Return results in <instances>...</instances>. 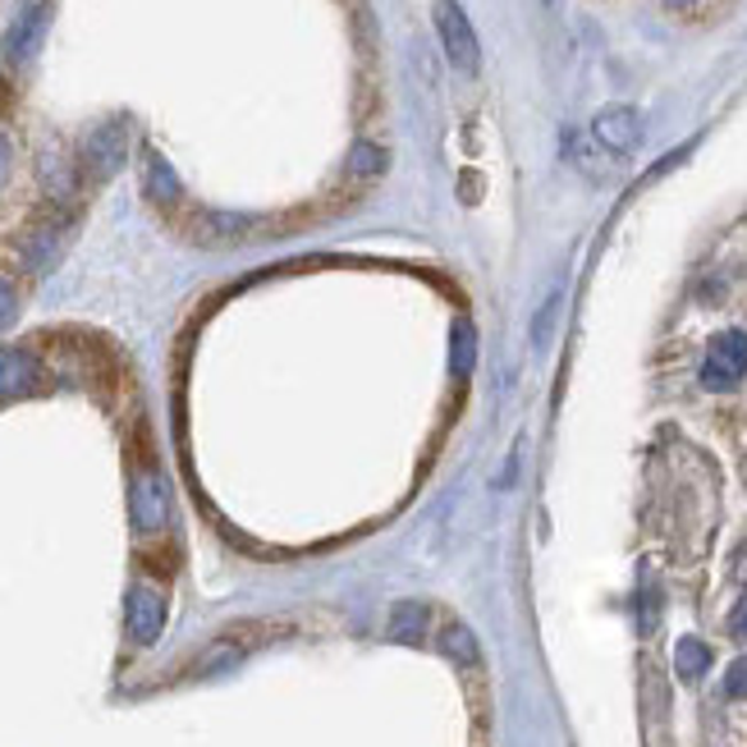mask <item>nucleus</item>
Here are the masks:
<instances>
[{
  "mask_svg": "<svg viewBox=\"0 0 747 747\" xmlns=\"http://www.w3.org/2000/svg\"><path fill=\"white\" fill-rule=\"evenodd\" d=\"M436 32H440L445 60H450L455 69H464V73H477L481 47H477V32H472L459 0H436Z\"/></svg>",
  "mask_w": 747,
  "mask_h": 747,
  "instance_id": "f257e3e1",
  "label": "nucleus"
},
{
  "mask_svg": "<svg viewBox=\"0 0 747 747\" xmlns=\"http://www.w3.org/2000/svg\"><path fill=\"white\" fill-rule=\"evenodd\" d=\"M747 377V335L743 330H720L701 362V386L706 390H734Z\"/></svg>",
  "mask_w": 747,
  "mask_h": 747,
  "instance_id": "f03ea898",
  "label": "nucleus"
},
{
  "mask_svg": "<svg viewBox=\"0 0 747 747\" xmlns=\"http://www.w3.org/2000/svg\"><path fill=\"white\" fill-rule=\"evenodd\" d=\"M124 157H129V124L124 120H110V124H97L88 138H83V170L92 179H110L124 170Z\"/></svg>",
  "mask_w": 747,
  "mask_h": 747,
  "instance_id": "7ed1b4c3",
  "label": "nucleus"
},
{
  "mask_svg": "<svg viewBox=\"0 0 747 747\" xmlns=\"http://www.w3.org/2000/svg\"><path fill=\"white\" fill-rule=\"evenodd\" d=\"M129 514H133V528L138 532H161L170 522V487L161 472H138L133 477V491H129Z\"/></svg>",
  "mask_w": 747,
  "mask_h": 747,
  "instance_id": "20e7f679",
  "label": "nucleus"
},
{
  "mask_svg": "<svg viewBox=\"0 0 747 747\" xmlns=\"http://www.w3.org/2000/svg\"><path fill=\"white\" fill-rule=\"evenodd\" d=\"M591 138L615 157L633 152V147L643 142V110L638 106H606L601 116L591 120Z\"/></svg>",
  "mask_w": 747,
  "mask_h": 747,
  "instance_id": "39448f33",
  "label": "nucleus"
},
{
  "mask_svg": "<svg viewBox=\"0 0 747 747\" xmlns=\"http://www.w3.org/2000/svg\"><path fill=\"white\" fill-rule=\"evenodd\" d=\"M124 628L138 647H152L166 628V596L152 587H133L129 601H124Z\"/></svg>",
  "mask_w": 747,
  "mask_h": 747,
  "instance_id": "423d86ee",
  "label": "nucleus"
},
{
  "mask_svg": "<svg viewBox=\"0 0 747 747\" xmlns=\"http://www.w3.org/2000/svg\"><path fill=\"white\" fill-rule=\"evenodd\" d=\"M257 226L261 220L243 216V211H202V216H193V239L202 248H235V243L252 239Z\"/></svg>",
  "mask_w": 747,
  "mask_h": 747,
  "instance_id": "0eeeda50",
  "label": "nucleus"
},
{
  "mask_svg": "<svg viewBox=\"0 0 747 747\" xmlns=\"http://www.w3.org/2000/svg\"><path fill=\"white\" fill-rule=\"evenodd\" d=\"M47 28H51V10L42 6V0H37V6H28V10L10 23V32H6V56H10V64H28L37 51H42Z\"/></svg>",
  "mask_w": 747,
  "mask_h": 747,
  "instance_id": "6e6552de",
  "label": "nucleus"
},
{
  "mask_svg": "<svg viewBox=\"0 0 747 747\" xmlns=\"http://www.w3.org/2000/svg\"><path fill=\"white\" fill-rule=\"evenodd\" d=\"M60 248H64V226H60V220H42V226H32L19 239V257H23L28 271H51Z\"/></svg>",
  "mask_w": 747,
  "mask_h": 747,
  "instance_id": "1a4fd4ad",
  "label": "nucleus"
},
{
  "mask_svg": "<svg viewBox=\"0 0 747 747\" xmlns=\"http://www.w3.org/2000/svg\"><path fill=\"white\" fill-rule=\"evenodd\" d=\"M427 624H431V610L422 601H399L386 619V633L404 647H418V643H427Z\"/></svg>",
  "mask_w": 747,
  "mask_h": 747,
  "instance_id": "9d476101",
  "label": "nucleus"
},
{
  "mask_svg": "<svg viewBox=\"0 0 747 747\" xmlns=\"http://www.w3.org/2000/svg\"><path fill=\"white\" fill-rule=\"evenodd\" d=\"M243 656H248V638H235V633H226V638H216V643L193 660L189 675H198V679H207V675H226V669L239 665Z\"/></svg>",
  "mask_w": 747,
  "mask_h": 747,
  "instance_id": "9b49d317",
  "label": "nucleus"
},
{
  "mask_svg": "<svg viewBox=\"0 0 747 747\" xmlns=\"http://www.w3.org/2000/svg\"><path fill=\"white\" fill-rule=\"evenodd\" d=\"M37 381V362L28 349H0V395H23Z\"/></svg>",
  "mask_w": 747,
  "mask_h": 747,
  "instance_id": "f8f14e48",
  "label": "nucleus"
},
{
  "mask_svg": "<svg viewBox=\"0 0 747 747\" xmlns=\"http://www.w3.org/2000/svg\"><path fill=\"white\" fill-rule=\"evenodd\" d=\"M142 189H147V198L152 202H161V207H170L175 198H179V179H175V170H170V161L166 157H147V170H142Z\"/></svg>",
  "mask_w": 747,
  "mask_h": 747,
  "instance_id": "ddd939ff",
  "label": "nucleus"
},
{
  "mask_svg": "<svg viewBox=\"0 0 747 747\" xmlns=\"http://www.w3.org/2000/svg\"><path fill=\"white\" fill-rule=\"evenodd\" d=\"M675 669H679V679H701L706 669H711V647H706L701 638H679L675 647Z\"/></svg>",
  "mask_w": 747,
  "mask_h": 747,
  "instance_id": "4468645a",
  "label": "nucleus"
},
{
  "mask_svg": "<svg viewBox=\"0 0 747 747\" xmlns=\"http://www.w3.org/2000/svg\"><path fill=\"white\" fill-rule=\"evenodd\" d=\"M386 166H390L386 147L367 142V138H358V142H353V152H349V175H358V179H377Z\"/></svg>",
  "mask_w": 747,
  "mask_h": 747,
  "instance_id": "2eb2a0df",
  "label": "nucleus"
},
{
  "mask_svg": "<svg viewBox=\"0 0 747 747\" xmlns=\"http://www.w3.org/2000/svg\"><path fill=\"white\" fill-rule=\"evenodd\" d=\"M440 647H445V656H450V660L477 665V638H472V628H468V624H445Z\"/></svg>",
  "mask_w": 747,
  "mask_h": 747,
  "instance_id": "dca6fc26",
  "label": "nucleus"
},
{
  "mask_svg": "<svg viewBox=\"0 0 747 747\" xmlns=\"http://www.w3.org/2000/svg\"><path fill=\"white\" fill-rule=\"evenodd\" d=\"M472 362H477V330H472V321H459L455 326V349H450V371L455 377H468Z\"/></svg>",
  "mask_w": 747,
  "mask_h": 747,
  "instance_id": "f3484780",
  "label": "nucleus"
},
{
  "mask_svg": "<svg viewBox=\"0 0 747 747\" xmlns=\"http://www.w3.org/2000/svg\"><path fill=\"white\" fill-rule=\"evenodd\" d=\"M725 693H729L734 701H743V697H747V656H738V660L729 665V675H725Z\"/></svg>",
  "mask_w": 747,
  "mask_h": 747,
  "instance_id": "a211bd4d",
  "label": "nucleus"
},
{
  "mask_svg": "<svg viewBox=\"0 0 747 747\" xmlns=\"http://www.w3.org/2000/svg\"><path fill=\"white\" fill-rule=\"evenodd\" d=\"M14 317H19V293L10 280H0V330H10Z\"/></svg>",
  "mask_w": 747,
  "mask_h": 747,
  "instance_id": "6ab92c4d",
  "label": "nucleus"
},
{
  "mask_svg": "<svg viewBox=\"0 0 747 747\" xmlns=\"http://www.w3.org/2000/svg\"><path fill=\"white\" fill-rule=\"evenodd\" d=\"M729 633H734V638H747V601L729 615Z\"/></svg>",
  "mask_w": 747,
  "mask_h": 747,
  "instance_id": "aec40b11",
  "label": "nucleus"
},
{
  "mask_svg": "<svg viewBox=\"0 0 747 747\" xmlns=\"http://www.w3.org/2000/svg\"><path fill=\"white\" fill-rule=\"evenodd\" d=\"M6 175H10V142L0 133V183H6Z\"/></svg>",
  "mask_w": 747,
  "mask_h": 747,
  "instance_id": "412c9836",
  "label": "nucleus"
},
{
  "mask_svg": "<svg viewBox=\"0 0 747 747\" xmlns=\"http://www.w3.org/2000/svg\"><path fill=\"white\" fill-rule=\"evenodd\" d=\"M665 6H669V10H693L697 0H665Z\"/></svg>",
  "mask_w": 747,
  "mask_h": 747,
  "instance_id": "4be33fe9",
  "label": "nucleus"
},
{
  "mask_svg": "<svg viewBox=\"0 0 747 747\" xmlns=\"http://www.w3.org/2000/svg\"><path fill=\"white\" fill-rule=\"evenodd\" d=\"M546 6H555V0H546Z\"/></svg>",
  "mask_w": 747,
  "mask_h": 747,
  "instance_id": "5701e85b",
  "label": "nucleus"
}]
</instances>
